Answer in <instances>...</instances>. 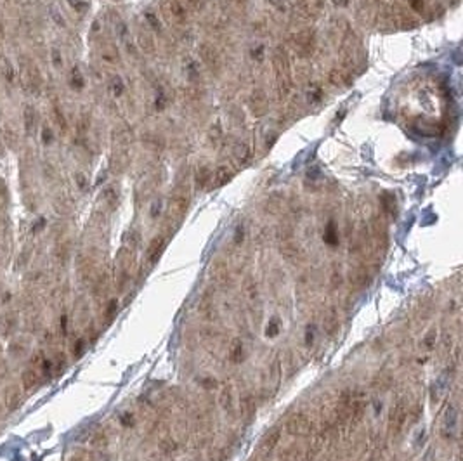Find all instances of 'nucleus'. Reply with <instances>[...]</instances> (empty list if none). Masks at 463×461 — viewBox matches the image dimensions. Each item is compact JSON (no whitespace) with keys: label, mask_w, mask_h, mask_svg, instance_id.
<instances>
[{"label":"nucleus","mask_w":463,"mask_h":461,"mask_svg":"<svg viewBox=\"0 0 463 461\" xmlns=\"http://www.w3.org/2000/svg\"><path fill=\"white\" fill-rule=\"evenodd\" d=\"M19 80L24 90L30 94H38L42 89V75L38 66L30 58L19 59Z\"/></svg>","instance_id":"obj_1"},{"label":"nucleus","mask_w":463,"mask_h":461,"mask_svg":"<svg viewBox=\"0 0 463 461\" xmlns=\"http://www.w3.org/2000/svg\"><path fill=\"white\" fill-rule=\"evenodd\" d=\"M409 416V406L406 400H397L394 406L389 411V420H387V430L391 435L397 437L402 432V428L406 427V421Z\"/></svg>","instance_id":"obj_2"},{"label":"nucleus","mask_w":463,"mask_h":461,"mask_svg":"<svg viewBox=\"0 0 463 461\" xmlns=\"http://www.w3.org/2000/svg\"><path fill=\"white\" fill-rule=\"evenodd\" d=\"M272 66L276 71V80H292V63L285 49L279 45L272 52Z\"/></svg>","instance_id":"obj_3"},{"label":"nucleus","mask_w":463,"mask_h":461,"mask_svg":"<svg viewBox=\"0 0 463 461\" xmlns=\"http://www.w3.org/2000/svg\"><path fill=\"white\" fill-rule=\"evenodd\" d=\"M161 7L167 16V19L174 24H184L189 19V12L181 0H161Z\"/></svg>","instance_id":"obj_4"},{"label":"nucleus","mask_w":463,"mask_h":461,"mask_svg":"<svg viewBox=\"0 0 463 461\" xmlns=\"http://www.w3.org/2000/svg\"><path fill=\"white\" fill-rule=\"evenodd\" d=\"M458 418H460V413H458V407L455 404H450V406L444 409L443 413V420H441V435L448 441L457 437V430H458Z\"/></svg>","instance_id":"obj_5"},{"label":"nucleus","mask_w":463,"mask_h":461,"mask_svg":"<svg viewBox=\"0 0 463 461\" xmlns=\"http://www.w3.org/2000/svg\"><path fill=\"white\" fill-rule=\"evenodd\" d=\"M286 430H288L290 435H299V437H307V435H312V423L311 420L306 416V414H295L288 420L286 423Z\"/></svg>","instance_id":"obj_6"},{"label":"nucleus","mask_w":463,"mask_h":461,"mask_svg":"<svg viewBox=\"0 0 463 461\" xmlns=\"http://www.w3.org/2000/svg\"><path fill=\"white\" fill-rule=\"evenodd\" d=\"M292 47L300 58H306L314 51V33L312 31H300V33L293 35Z\"/></svg>","instance_id":"obj_7"},{"label":"nucleus","mask_w":463,"mask_h":461,"mask_svg":"<svg viewBox=\"0 0 463 461\" xmlns=\"http://www.w3.org/2000/svg\"><path fill=\"white\" fill-rule=\"evenodd\" d=\"M198 54L199 59L203 61V65L210 69V71H219L220 69V56L212 45L208 44H201L198 47Z\"/></svg>","instance_id":"obj_8"},{"label":"nucleus","mask_w":463,"mask_h":461,"mask_svg":"<svg viewBox=\"0 0 463 461\" xmlns=\"http://www.w3.org/2000/svg\"><path fill=\"white\" fill-rule=\"evenodd\" d=\"M248 104H250V111L255 116L265 115V111H267V96H265V92L262 89H255L252 92Z\"/></svg>","instance_id":"obj_9"},{"label":"nucleus","mask_w":463,"mask_h":461,"mask_svg":"<svg viewBox=\"0 0 463 461\" xmlns=\"http://www.w3.org/2000/svg\"><path fill=\"white\" fill-rule=\"evenodd\" d=\"M364 411H366V400L364 397L361 395L359 392H354V399H352V406H350V418H349V425L356 427L364 416Z\"/></svg>","instance_id":"obj_10"},{"label":"nucleus","mask_w":463,"mask_h":461,"mask_svg":"<svg viewBox=\"0 0 463 461\" xmlns=\"http://www.w3.org/2000/svg\"><path fill=\"white\" fill-rule=\"evenodd\" d=\"M349 283L350 286H354L356 290H361V288L368 286L370 283V272L364 265H356L349 270Z\"/></svg>","instance_id":"obj_11"},{"label":"nucleus","mask_w":463,"mask_h":461,"mask_svg":"<svg viewBox=\"0 0 463 461\" xmlns=\"http://www.w3.org/2000/svg\"><path fill=\"white\" fill-rule=\"evenodd\" d=\"M450 378H451L450 371H444L443 375L432 383V387H430V400H432V402H439L441 400V397L444 395V392H446V389H448V380Z\"/></svg>","instance_id":"obj_12"},{"label":"nucleus","mask_w":463,"mask_h":461,"mask_svg":"<svg viewBox=\"0 0 463 461\" xmlns=\"http://www.w3.org/2000/svg\"><path fill=\"white\" fill-rule=\"evenodd\" d=\"M231 177H233V170H231L227 165H220V167H217L215 172L212 174V182H210V184H212L213 188H222L224 184H227V182L231 181Z\"/></svg>","instance_id":"obj_13"},{"label":"nucleus","mask_w":463,"mask_h":461,"mask_svg":"<svg viewBox=\"0 0 463 461\" xmlns=\"http://www.w3.org/2000/svg\"><path fill=\"white\" fill-rule=\"evenodd\" d=\"M279 439H281V430H279V428H271L267 434H264V437H262V441H261L262 451L264 453L274 451V448L278 446Z\"/></svg>","instance_id":"obj_14"},{"label":"nucleus","mask_w":463,"mask_h":461,"mask_svg":"<svg viewBox=\"0 0 463 461\" xmlns=\"http://www.w3.org/2000/svg\"><path fill=\"white\" fill-rule=\"evenodd\" d=\"M165 245H167V239L163 238V236H156V238L151 241V245H149L148 248V260L149 263H156L158 259L161 257V253H163L165 250Z\"/></svg>","instance_id":"obj_15"},{"label":"nucleus","mask_w":463,"mask_h":461,"mask_svg":"<svg viewBox=\"0 0 463 461\" xmlns=\"http://www.w3.org/2000/svg\"><path fill=\"white\" fill-rule=\"evenodd\" d=\"M195 182H196V188L198 189L208 188L210 182H212V170H210L206 165H199L195 172Z\"/></svg>","instance_id":"obj_16"},{"label":"nucleus","mask_w":463,"mask_h":461,"mask_svg":"<svg viewBox=\"0 0 463 461\" xmlns=\"http://www.w3.org/2000/svg\"><path fill=\"white\" fill-rule=\"evenodd\" d=\"M137 45L144 54H154V51H156V42H154L153 35L148 33V31H139Z\"/></svg>","instance_id":"obj_17"},{"label":"nucleus","mask_w":463,"mask_h":461,"mask_svg":"<svg viewBox=\"0 0 463 461\" xmlns=\"http://www.w3.org/2000/svg\"><path fill=\"white\" fill-rule=\"evenodd\" d=\"M245 345L241 340H234L229 347V352H227V359H229L233 364H241L245 361Z\"/></svg>","instance_id":"obj_18"},{"label":"nucleus","mask_w":463,"mask_h":461,"mask_svg":"<svg viewBox=\"0 0 463 461\" xmlns=\"http://www.w3.org/2000/svg\"><path fill=\"white\" fill-rule=\"evenodd\" d=\"M40 378H42V375L33 368V366H31V368H28L26 371L23 373V389L26 390V392L33 390L35 387L40 383Z\"/></svg>","instance_id":"obj_19"},{"label":"nucleus","mask_w":463,"mask_h":461,"mask_svg":"<svg viewBox=\"0 0 463 461\" xmlns=\"http://www.w3.org/2000/svg\"><path fill=\"white\" fill-rule=\"evenodd\" d=\"M23 400V395H21V390L17 387H9L5 392V406L9 409H16L17 406Z\"/></svg>","instance_id":"obj_20"},{"label":"nucleus","mask_w":463,"mask_h":461,"mask_svg":"<svg viewBox=\"0 0 463 461\" xmlns=\"http://www.w3.org/2000/svg\"><path fill=\"white\" fill-rule=\"evenodd\" d=\"M37 123H38V116H37L35 108L26 106L24 108V127H26L28 133H35V130H37Z\"/></svg>","instance_id":"obj_21"},{"label":"nucleus","mask_w":463,"mask_h":461,"mask_svg":"<svg viewBox=\"0 0 463 461\" xmlns=\"http://www.w3.org/2000/svg\"><path fill=\"white\" fill-rule=\"evenodd\" d=\"M101 58L104 59L110 65H118L120 63V54H118V49L115 45L108 44L104 47H101Z\"/></svg>","instance_id":"obj_22"},{"label":"nucleus","mask_w":463,"mask_h":461,"mask_svg":"<svg viewBox=\"0 0 463 461\" xmlns=\"http://www.w3.org/2000/svg\"><path fill=\"white\" fill-rule=\"evenodd\" d=\"M233 156H234V160H236L240 165L247 163L248 156H250V147H248V144L247 142L236 144V146L233 147Z\"/></svg>","instance_id":"obj_23"},{"label":"nucleus","mask_w":463,"mask_h":461,"mask_svg":"<svg viewBox=\"0 0 463 461\" xmlns=\"http://www.w3.org/2000/svg\"><path fill=\"white\" fill-rule=\"evenodd\" d=\"M14 328H16V316L7 314L0 319V335L9 336L14 331Z\"/></svg>","instance_id":"obj_24"},{"label":"nucleus","mask_w":463,"mask_h":461,"mask_svg":"<svg viewBox=\"0 0 463 461\" xmlns=\"http://www.w3.org/2000/svg\"><path fill=\"white\" fill-rule=\"evenodd\" d=\"M307 99H309V103L311 104H316V103H319V101L323 99V89L319 85H311L309 87V92H307Z\"/></svg>","instance_id":"obj_25"},{"label":"nucleus","mask_w":463,"mask_h":461,"mask_svg":"<svg viewBox=\"0 0 463 461\" xmlns=\"http://www.w3.org/2000/svg\"><path fill=\"white\" fill-rule=\"evenodd\" d=\"M220 404H222V407L226 411L233 409V394H231L229 389H224L222 392H220Z\"/></svg>","instance_id":"obj_26"},{"label":"nucleus","mask_w":463,"mask_h":461,"mask_svg":"<svg viewBox=\"0 0 463 461\" xmlns=\"http://www.w3.org/2000/svg\"><path fill=\"white\" fill-rule=\"evenodd\" d=\"M110 89H111V92H113V96H122L124 94V90H125V87H124V83H122V80L118 78V76H113L111 78V82H110Z\"/></svg>","instance_id":"obj_27"},{"label":"nucleus","mask_w":463,"mask_h":461,"mask_svg":"<svg viewBox=\"0 0 463 461\" xmlns=\"http://www.w3.org/2000/svg\"><path fill=\"white\" fill-rule=\"evenodd\" d=\"M2 61V73H3V76L7 78V82H12V78H14V68H12V65H10L9 61H7L5 58H2L0 59Z\"/></svg>","instance_id":"obj_28"},{"label":"nucleus","mask_w":463,"mask_h":461,"mask_svg":"<svg viewBox=\"0 0 463 461\" xmlns=\"http://www.w3.org/2000/svg\"><path fill=\"white\" fill-rule=\"evenodd\" d=\"M241 413H243L247 418H250L252 414L255 413V404H254V400H252L250 397H247V399L241 402Z\"/></svg>","instance_id":"obj_29"},{"label":"nucleus","mask_w":463,"mask_h":461,"mask_svg":"<svg viewBox=\"0 0 463 461\" xmlns=\"http://www.w3.org/2000/svg\"><path fill=\"white\" fill-rule=\"evenodd\" d=\"M52 115H54L56 125H58L59 129L63 130V132H66V118H65V115L61 113V110H59V108H54V111H52Z\"/></svg>","instance_id":"obj_30"},{"label":"nucleus","mask_w":463,"mask_h":461,"mask_svg":"<svg viewBox=\"0 0 463 461\" xmlns=\"http://www.w3.org/2000/svg\"><path fill=\"white\" fill-rule=\"evenodd\" d=\"M144 16H146V21L149 23V26H151L154 31H160V21H158L156 14H153L151 10H148Z\"/></svg>","instance_id":"obj_31"},{"label":"nucleus","mask_w":463,"mask_h":461,"mask_svg":"<svg viewBox=\"0 0 463 461\" xmlns=\"http://www.w3.org/2000/svg\"><path fill=\"white\" fill-rule=\"evenodd\" d=\"M71 83H73V87H75V89H82V87H83V76L80 75V71L76 68L71 71Z\"/></svg>","instance_id":"obj_32"},{"label":"nucleus","mask_w":463,"mask_h":461,"mask_svg":"<svg viewBox=\"0 0 463 461\" xmlns=\"http://www.w3.org/2000/svg\"><path fill=\"white\" fill-rule=\"evenodd\" d=\"M408 3L415 12H418V14L425 12V2H423V0H408Z\"/></svg>","instance_id":"obj_33"},{"label":"nucleus","mask_w":463,"mask_h":461,"mask_svg":"<svg viewBox=\"0 0 463 461\" xmlns=\"http://www.w3.org/2000/svg\"><path fill=\"white\" fill-rule=\"evenodd\" d=\"M117 309H118L117 300H111L110 304H108L106 312H104V316H106V319H108V321H111V319L115 318V314H117Z\"/></svg>","instance_id":"obj_34"},{"label":"nucleus","mask_w":463,"mask_h":461,"mask_svg":"<svg viewBox=\"0 0 463 461\" xmlns=\"http://www.w3.org/2000/svg\"><path fill=\"white\" fill-rule=\"evenodd\" d=\"M278 329H279V325H278V321H276V319H274V321L269 323L267 329H265V335H267V338H269V336L272 338V336L278 335Z\"/></svg>","instance_id":"obj_35"},{"label":"nucleus","mask_w":463,"mask_h":461,"mask_svg":"<svg viewBox=\"0 0 463 461\" xmlns=\"http://www.w3.org/2000/svg\"><path fill=\"white\" fill-rule=\"evenodd\" d=\"M434 343H436V331H430L429 335L425 336V340H423V345H425L427 350H430V348L434 347Z\"/></svg>","instance_id":"obj_36"},{"label":"nucleus","mask_w":463,"mask_h":461,"mask_svg":"<svg viewBox=\"0 0 463 461\" xmlns=\"http://www.w3.org/2000/svg\"><path fill=\"white\" fill-rule=\"evenodd\" d=\"M83 350H85V342H83V340H78V342L75 343V347H73V354H75V357H80V355L83 354Z\"/></svg>","instance_id":"obj_37"},{"label":"nucleus","mask_w":463,"mask_h":461,"mask_svg":"<svg viewBox=\"0 0 463 461\" xmlns=\"http://www.w3.org/2000/svg\"><path fill=\"white\" fill-rule=\"evenodd\" d=\"M127 241H129V245H131V248H135V246L139 245V234L137 232H129Z\"/></svg>","instance_id":"obj_38"},{"label":"nucleus","mask_w":463,"mask_h":461,"mask_svg":"<svg viewBox=\"0 0 463 461\" xmlns=\"http://www.w3.org/2000/svg\"><path fill=\"white\" fill-rule=\"evenodd\" d=\"M69 3H71L73 7H75L78 12H83V10L87 9V3L82 2V0H69Z\"/></svg>","instance_id":"obj_39"},{"label":"nucleus","mask_w":463,"mask_h":461,"mask_svg":"<svg viewBox=\"0 0 463 461\" xmlns=\"http://www.w3.org/2000/svg\"><path fill=\"white\" fill-rule=\"evenodd\" d=\"M252 56H254V59H257V61H262L264 59V49L262 47H257V51H252Z\"/></svg>","instance_id":"obj_40"},{"label":"nucleus","mask_w":463,"mask_h":461,"mask_svg":"<svg viewBox=\"0 0 463 461\" xmlns=\"http://www.w3.org/2000/svg\"><path fill=\"white\" fill-rule=\"evenodd\" d=\"M314 342V328H307V335H306V343L307 345H311V343Z\"/></svg>","instance_id":"obj_41"},{"label":"nucleus","mask_w":463,"mask_h":461,"mask_svg":"<svg viewBox=\"0 0 463 461\" xmlns=\"http://www.w3.org/2000/svg\"><path fill=\"white\" fill-rule=\"evenodd\" d=\"M269 2L272 3V5L276 7V9H279V10H285L286 7H285V2L283 0H269Z\"/></svg>","instance_id":"obj_42"},{"label":"nucleus","mask_w":463,"mask_h":461,"mask_svg":"<svg viewBox=\"0 0 463 461\" xmlns=\"http://www.w3.org/2000/svg\"><path fill=\"white\" fill-rule=\"evenodd\" d=\"M188 3L195 7V9H201L203 3H205V0H188Z\"/></svg>","instance_id":"obj_43"},{"label":"nucleus","mask_w":463,"mask_h":461,"mask_svg":"<svg viewBox=\"0 0 463 461\" xmlns=\"http://www.w3.org/2000/svg\"><path fill=\"white\" fill-rule=\"evenodd\" d=\"M76 182H78V186H80V189H83L87 186V181H85V175H82V174H78L76 175Z\"/></svg>","instance_id":"obj_44"},{"label":"nucleus","mask_w":463,"mask_h":461,"mask_svg":"<svg viewBox=\"0 0 463 461\" xmlns=\"http://www.w3.org/2000/svg\"><path fill=\"white\" fill-rule=\"evenodd\" d=\"M44 140L45 142H51L52 140V132L47 129V127H44Z\"/></svg>","instance_id":"obj_45"},{"label":"nucleus","mask_w":463,"mask_h":461,"mask_svg":"<svg viewBox=\"0 0 463 461\" xmlns=\"http://www.w3.org/2000/svg\"><path fill=\"white\" fill-rule=\"evenodd\" d=\"M52 59H54V65H58V66H61V56H59V52L58 51H54V56H52Z\"/></svg>","instance_id":"obj_46"},{"label":"nucleus","mask_w":463,"mask_h":461,"mask_svg":"<svg viewBox=\"0 0 463 461\" xmlns=\"http://www.w3.org/2000/svg\"><path fill=\"white\" fill-rule=\"evenodd\" d=\"M336 7H347L349 5V0H333Z\"/></svg>","instance_id":"obj_47"},{"label":"nucleus","mask_w":463,"mask_h":461,"mask_svg":"<svg viewBox=\"0 0 463 461\" xmlns=\"http://www.w3.org/2000/svg\"><path fill=\"white\" fill-rule=\"evenodd\" d=\"M0 350H2V345H0Z\"/></svg>","instance_id":"obj_48"}]
</instances>
